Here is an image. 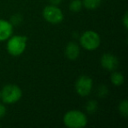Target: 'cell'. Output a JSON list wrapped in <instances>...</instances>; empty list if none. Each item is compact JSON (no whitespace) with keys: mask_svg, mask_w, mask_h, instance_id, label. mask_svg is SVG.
<instances>
[{"mask_svg":"<svg viewBox=\"0 0 128 128\" xmlns=\"http://www.w3.org/2000/svg\"><path fill=\"white\" fill-rule=\"evenodd\" d=\"M118 110L120 114L124 118L128 117V103L127 100H123L120 104H119Z\"/></svg>","mask_w":128,"mask_h":128,"instance_id":"13","label":"cell"},{"mask_svg":"<svg viewBox=\"0 0 128 128\" xmlns=\"http://www.w3.org/2000/svg\"><path fill=\"white\" fill-rule=\"evenodd\" d=\"M80 43L84 48L89 51L95 50L100 46L101 39L98 34L93 31H87L80 37Z\"/></svg>","mask_w":128,"mask_h":128,"instance_id":"4","label":"cell"},{"mask_svg":"<svg viewBox=\"0 0 128 128\" xmlns=\"http://www.w3.org/2000/svg\"><path fill=\"white\" fill-rule=\"evenodd\" d=\"M101 65L109 71H114L118 67V60L112 54H104L101 58Z\"/></svg>","mask_w":128,"mask_h":128,"instance_id":"7","label":"cell"},{"mask_svg":"<svg viewBox=\"0 0 128 128\" xmlns=\"http://www.w3.org/2000/svg\"><path fill=\"white\" fill-rule=\"evenodd\" d=\"M123 24H124V28H127L128 27V20H127V13H126L123 18Z\"/></svg>","mask_w":128,"mask_h":128,"instance_id":"18","label":"cell"},{"mask_svg":"<svg viewBox=\"0 0 128 128\" xmlns=\"http://www.w3.org/2000/svg\"><path fill=\"white\" fill-rule=\"evenodd\" d=\"M26 36L15 35L10 37L7 42V51L12 56H18L25 52L27 42Z\"/></svg>","mask_w":128,"mask_h":128,"instance_id":"2","label":"cell"},{"mask_svg":"<svg viewBox=\"0 0 128 128\" xmlns=\"http://www.w3.org/2000/svg\"><path fill=\"white\" fill-rule=\"evenodd\" d=\"M82 1L81 0H72L70 4V9L74 12H78L82 8Z\"/></svg>","mask_w":128,"mask_h":128,"instance_id":"12","label":"cell"},{"mask_svg":"<svg viewBox=\"0 0 128 128\" xmlns=\"http://www.w3.org/2000/svg\"><path fill=\"white\" fill-rule=\"evenodd\" d=\"M102 0H82V6L88 10H96L100 6Z\"/></svg>","mask_w":128,"mask_h":128,"instance_id":"10","label":"cell"},{"mask_svg":"<svg viewBox=\"0 0 128 128\" xmlns=\"http://www.w3.org/2000/svg\"><path fill=\"white\" fill-rule=\"evenodd\" d=\"M80 54V48L76 42H70L65 48V55L70 60H75Z\"/></svg>","mask_w":128,"mask_h":128,"instance_id":"9","label":"cell"},{"mask_svg":"<svg viewBox=\"0 0 128 128\" xmlns=\"http://www.w3.org/2000/svg\"><path fill=\"white\" fill-rule=\"evenodd\" d=\"M93 81L88 76H82L76 81V90L77 94L81 96H86L90 95L92 90Z\"/></svg>","mask_w":128,"mask_h":128,"instance_id":"6","label":"cell"},{"mask_svg":"<svg viewBox=\"0 0 128 128\" xmlns=\"http://www.w3.org/2000/svg\"><path fill=\"white\" fill-rule=\"evenodd\" d=\"M22 98V90L18 85L7 84L0 92V98L6 104H15Z\"/></svg>","mask_w":128,"mask_h":128,"instance_id":"3","label":"cell"},{"mask_svg":"<svg viewBox=\"0 0 128 128\" xmlns=\"http://www.w3.org/2000/svg\"><path fill=\"white\" fill-rule=\"evenodd\" d=\"M110 81H112V84L115 86H120L124 84V76L121 73L118 72H113L112 74V76H110Z\"/></svg>","mask_w":128,"mask_h":128,"instance_id":"11","label":"cell"},{"mask_svg":"<svg viewBox=\"0 0 128 128\" xmlns=\"http://www.w3.org/2000/svg\"><path fill=\"white\" fill-rule=\"evenodd\" d=\"M98 110V103L95 100H90L86 104V110L88 112V113L93 114L96 112Z\"/></svg>","mask_w":128,"mask_h":128,"instance_id":"14","label":"cell"},{"mask_svg":"<svg viewBox=\"0 0 128 128\" xmlns=\"http://www.w3.org/2000/svg\"><path fill=\"white\" fill-rule=\"evenodd\" d=\"M65 126L70 128H82L87 124V117L82 112L76 110L68 112L63 118Z\"/></svg>","mask_w":128,"mask_h":128,"instance_id":"1","label":"cell"},{"mask_svg":"<svg viewBox=\"0 0 128 128\" xmlns=\"http://www.w3.org/2000/svg\"><path fill=\"white\" fill-rule=\"evenodd\" d=\"M98 96L100 98H104L108 95V89L104 85H101L98 88Z\"/></svg>","mask_w":128,"mask_h":128,"instance_id":"16","label":"cell"},{"mask_svg":"<svg viewBox=\"0 0 128 128\" xmlns=\"http://www.w3.org/2000/svg\"><path fill=\"white\" fill-rule=\"evenodd\" d=\"M13 26L9 21L0 20V41L7 40L12 34Z\"/></svg>","mask_w":128,"mask_h":128,"instance_id":"8","label":"cell"},{"mask_svg":"<svg viewBox=\"0 0 128 128\" xmlns=\"http://www.w3.org/2000/svg\"><path fill=\"white\" fill-rule=\"evenodd\" d=\"M49 2L51 3V4H53V6H58V4H60L62 0H49Z\"/></svg>","mask_w":128,"mask_h":128,"instance_id":"19","label":"cell"},{"mask_svg":"<svg viewBox=\"0 0 128 128\" xmlns=\"http://www.w3.org/2000/svg\"><path fill=\"white\" fill-rule=\"evenodd\" d=\"M6 114V108L4 104H0V118H2Z\"/></svg>","mask_w":128,"mask_h":128,"instance_id":"17","label":"cell"},{"mask_svg":"<svg viewBox=\"0 0 128 128\" xmlns=\"http://www.w3.org/2000/svg\"><path fill=\"white\" fill-rule=\"evenodd\" d=\"M43 17L49 23L53 25L60 24L63 20V13L56 6H48L43 11Z\"/></svg>","mask_w":128,"mask_h":128,"instance_id":"5","label":"cell"},{"mask_svg":"<svg viewBox=\"0 0 128 128\" xmlns=\"http://www.w3.org/2000/svg\"><path fill=\"white\" fill-rule=\"evenodd\" d=\"M23 21V17L20 14H14L12 17L11 18V21L10 23L12 26H18L22 23Z\"/></svg>","mask_w":128,"mask_h":128,"instance_id":"15","label":"cell"}]
</instances>
